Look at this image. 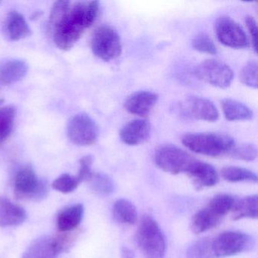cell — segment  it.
Here are the masks:
<instances>
[{
  "mask_svg": "<svg viewBox=\"0 0 258 258\" xmlns=\"http://www.w3.org/2000/svg\"><path fill=\"white\" fill-rule=\"evenodd\" d=\"M99 2L84 1L72 5L70 1L55 3L49 17V27L56 46L69 50L97 17Z\"/></svg>",
  "mask_w": 258,
  "mask_h": 258,
  "instance_id": "1",
  "label": "cell"
},
{
  "mask_svg": "<svg viewBox=\"0 0 258 258\" xmlns=\"http://www.w3.org/2000/svg\"><path fill=\"white\" fill-rule=\"evenodd\" d=\"M182 143L191 152L211 157L229 155L235 142L232 137L221 134H189L184 136Z\"/></svg>",
  "mask_w": 258,
  "mask_h": 258,
  "instance_id": "2",
  "label": "cell"
},
{
  "mask_svg": "<svg viewBox=\"0 0 258 258\" xmlns=\"http://www.w3.org/2000/svg\"><path fill=\"white\" fill-rule=\"evenodd\" d=\"M137 239L146 258H164L165 256V236L156 220L151 216L146 215L142 218Z\"/></svg>",
  "mask_w": 258,
  "mask_h": 258,
  "instance_id": "3",
  "label": "cell"
},
{
  "mask_svg": "<svg viewBox=\"0 0 258 258\" xmlns=\"http://www.w3.org/2000/svg\"><path fill=\"white\" fill-rule=\"evenodd\" d=\"M155 163L161 170L170 174H179L191 170L198 160L177 146H161L155 154Z\"/></svg>",
  "mask_w": 258,
  "mask_h": 258,
  "instance_id": "4",
  "label": "cell"
},
{
  "mask_svg": "<svg viewBox=\"0 0 258 258\" xmlns=\"http://www.w3.org/2000/svg\"><path fill=\"white\" fill-rule=\"evenodd\" d=\"M254 245L255 240L251 235L238 231L222 232L212 240L216 258L234 256L251 250Z\"/></svg>",
  "mask_w": 258,
  "mask_h": 258,
  "instance_id": "5",
  "label": "cell"
},
{
  "mask_svg": "<svg viewBox=\"0 0 258 258\" xmlns=\"http://www.w3.org/2000/svg\"><path fill=\"white\" fill-rule=\"evenodd\" d=\"M91 48L96 56L105 61L117 58L122 51L120 37L109 25L96 28L92 37Z\"/></svg>",
  "mask_w": 258,
  "mask_h": 258,
  "instance_id": "6",
  "label": "cell"
},
{
  "mask_svg": "<svg viewBox=\"0 0 258 258\" xmlns=\"http://www.w3.org/2000/svg\"><path fill=\"white\" fill-rule=\"evenodd\" d=\"M69 140L79 146L95 144L99 135V126L94 120L85 113H80L72 117L67 126Z\"/></svg>",
  "mask_w": 258,
  "mask_h": 258,
  "instance_id": "7",
  "label": "cell"
},
{
  "mask_svg": "<svg viewBox=\"0 0 258 258\" xmlns=\"http://www.w3.org/2000/svg\"><path fill=\"white\" fill-rule=\"evenodd\" d=\"M196 75L201 81L218 88H227L233 81L232 69L218 60L202 61L196 69Z\"/></svg>",
  "mask_w": 258,
  "mask_h": 258,
  "instance_id": "8",
  "label": "cell"
},
{
  "mask_svg": "<svg viewBox=\"0 0 258 258\" xmlns=\"http://www.w3.org/2000/svg\"><path fill=\"white\" fill-rule=\"evenodd\" d=\"M215 33L219 41L225 46L242 49L249 46V40L244 29L228 16H221L215 23Z\"/></svg>",
  "mask_w": 258,
  "mask_h": 258,
  "instance_id": "9",
  "label": "cell"
},
{
  "mask_svg": "<svg viewBox=\"0 0 258 258\" xmlns=\"http://www.w3.org/2000/svg\"><path fill=\"white\" fill-rule=\"evenodd\" d=\"M158 95L150 91H138L128 96L124 106L131 114L146 117L158 102Z\"/></svg>",
  "mask_w": 258,
  "mask_h": 258,
  "instance_id": "10",
  "label": "cell"
},
{
  "mask_svg": "<svg viewBox=\"0 0 258 258\" xmlns=\"http://www.w3.org/2000/svg\"><path fill=\"white\" fill-rule=\"evenodd\" d=\"M185 107L189 115L198 120L214 122L220 116L215 105L205 98L191 96L187 99Z\"/></svg>",
  "mask_w": 258,
  "mask_h": 258,
  "instance_id": "11",
  "label": "cell"
},
{
  "mask_svg": "<svg viewBox=\"0 0 258 258\" xmlns=\"http://www.w3.org/2000/svg\"><path fill=\"white\" fill-rule=\"evenodd\" d=\"M27 218L28 214L22 206L0 196V227L21 226Z\"/></svg>",
  "mask_w": 258,
  "mask_h": 258,
  "instance_id": "12",
  "label": "cell"
},
{
  "mask_svg": "<svg viewBox=\"0 0 258 258\" xmlns=\"http://www.w3.org/2000/svg\"><path fill=\"white\" fill-rule=\"evenodd\" d=\"M151 125L147 120L136 119L128 122L120 132V137L125 144L137 146L149 139Z\"/></svg>",
  "mask_w": 258,
  "mask_h": 258,
  "instance_id": "13",
  "label": "cell"
},
{
  "mask_svg": "<svg viewBox=\"0 0 258 258\" xmlns=\"http://www.w3.org/2000/svg\"><path fill=\"white\" fill-rule=\"evenodd\" d=\"M40 179L32 167H26L17 172L14 180L15 196L17 199L31 200L38 186Z\"/></svg>",
  "mask_w": 258,
  "mask_h": 258,
  "instance_id": "14",
  "label": "cell"
},
{
  "mask_svg": "<svg viewBox=\"0 0 258 258\" xmlns=\"http://www.w3.org/2000/svg\"><path fill=\"white\" fill-rule=\"evenodd\" d=\"M29 70V66L22 59H8L0 61V87L11 85L23 79Z\"/></svg>",
  "mask_w": 258,
  "mask_h": 258,
  "instance_id": "15",
  "label": "cell"
},
{
  "mask_svg": "<svg viewBox=\"0 0 258 258\" xmlns=\"http://www.w3.org/2000/svg\"><path fill=\"white\" fill-rule=\"evenodd\" d=\"M196 189L211 187L218 182L219 176L216 169L211 164L198 160L188 173Z\"/></svg>",
  "mask_w": 258,
  "mask_h": 258,
  "instance_id": "16",
  "label": "cell"
},
{
  "mask_svg": "<svg viewBox=\"0 0 258 258\" xmlns=\"http://www.w3.org/2000/svg\"><path fill=\"white\" fill-rule=\"evenodd\" d=\"M82 204L69 205L61 209L57 216V227L59 232H69L78 229L84 218Z\"/></svg>",
  "mask_w": 258,
  "mask_h": 258,
  "instance_id": "17",
  "label": "cell"
},
{
  "mask_svg": "<svg viewBox=\"0 0 258 258\" xmlns=\"http://www.w3.org/2000/svg\"><path fill=\"white\" fill-rule=\"evenodd\" d=\"M5 31L8 38L13 41L23 40L32 34L25 17L17 11L9 13L6 20Z\"/></svg>",
  "mask_w": 258,
  "mask_h": 258,
  "instance_id": "18",
  "label": "cell"
},
{
  "mask_svg": "<svg viewBox=\"0 0 258 258\" xmlns=\"http://www.w3.org/2000/svg\"><path fill=\"white\" fill-rule=\"evenodd\" d=\"M58 254L52 237L43 235L31 243L22 258H56Z\"/></svg>",
  "mask_w": 258,
  "mask_h": 258,
  "instance_id": "19",
  "label": "cell"
},
{
  "mask_svg": "<svg viewBox=\"0 0 258 258\" xmlns=\"http://www.w3.org/2000/svg\"><path fill=\"white\" fill-rule=\"evenodd\" d=\"M223 219L206 207L195 214L191 220V231L196 234L203 233L217 227Z\"/></svg>",
  "mask_w": 258,
  "mask_h": 258,
  "instance_id": "20",
  "label": "cell"
},
{
  "mask_svg": "<svg viewBox=\"0 0 258 258\" xmlns=\"http://www.w3.org/2000/svg\"><path fill=\"white\" fill-rule=\"evenodd\" d=\"M112 215L117 223L123 225L135 224L138 219V213L135 205L124 199H118L114 202Z\"/></svg>",
  "mask_w": 258,
  "mask_h": 258,
  "instance_id": "21",
  "label": "cell"
},
{
  "mask_svg": "<svg viewBox=\"0 0 258 258\" xmlns=\"http://www.w3.org/2000/svg\"><path fill=\"white\" fill-rule=\"evenodd\" d=\"M234 220L244 218L256 219L258 217V196H246L243 199H237L232 211Z\"/></svg>",
  "mask_w": 258,
  "mask_h": 258,
  "instance_id": "22",
  "label": "cell"
},
{
  "mask_svg": "<svg viewBox=\"0 0 258 258\" xmlns=\"http://www.w3.org/2000/svg\"><path fill=\"white\" fill-rule=\"evenodd\" d=\"M223 114L228 120H250L253 117V111L244 104L232 99H225L221 102Z\"/></svg>",
  "mask_w": 258,
  "mask_h": 258,
  "instance_id": "23",
  "label": "cell"
},
{
  "mask_svg": "<svg viewBox=\"0 0 258 258\" xmlns=\"http://www.w3.org/2000/svg\"><path fill=\"white\" fill-rule=\"evenodd\" d=\"M88 181L92 191L101 197H108L115 190L114 181L105 173H93Z\"/></svg>",
  "mask_w": 258,
  "mask_h": 258,
  "instance_id": "24",
  "label": "cell"
},
{
  "mask_svg": "<svg viewBox=\"0 0 258 258\" xmlns=\"http://www.w3.org/2000/svg\"><path fill=\"white\" fill-rule=\"evenodd\" d=\"M221 175L225 180L231 182H257L258 180L257 176L254 172L243 167L233 166L223 167L221 170Z\"/></svg>",
  "mask_w": 258,
  "mask_h": 258,
  "instance_id": "25",
  "label": "cell"
},
{
  "mask_svg": "<svg viewBox=\"0 0 258 258\" xmlns=\"http://www.w3.org/2000/svg\"><path fill=\"white\" fill-rule=\"evenodd\" d=\"M236 200V198L230 195H217L210 201L207 208L219 217L223 218L228 213L232 211Z\"/></svg>",
  "mask_w": 258,
  "mask_h": 258,
  "instance_id": "26",
  "label": "cell"
},
{
  "mask_svg": "<svg viewBox=\"0 0 258 258\" xmlns=\"http://www.w3.org/2000/svg\"><path fill=\"white\" fill-rule=\"evenodd\" d=\"M16 117V108L13 105L0 109V144L11 135Z\"/></svg>",
  "mask_w": 258,
  "mask_h": 258,
  "instance_id": "27",
  "label": "cell"
},
{
  "mask_svg": "<svg viewBox=\"0 0 258 258\" xmlns=\"http://www.w3.org/2000/svg\"><path fill=\"white\" fill-rule=\"evenodd\" d=\"M212 240L204 238L193 243L187 249L186 258H216L213 250Z\"/></svg>",
  "mask_w": 258,
  "mask_h": 258,
  "instance_id": "28",
  "label": "cell"
},
{
  "mask_svg": "<svg viewBox=\"0 0 258 258\" xmlns=\"http://www.w3.org/2000/svg\"><path fill=\"white\" fill-rule=\"evenodd\" d=\"M78 233L79 232L75 229L69 232H59L52 235L54 244L59 254L71 250L75 244V241H77Z\"/></svg>",
  "mask_w": 258,
  "mask_h": 258,
  "instance_id": "29",
  "label": "cell"
},
{
  "mask_svg": "<svg viewBox=\"0 0 258 258\" xmlns=\"http://www.w3.org/2000/svg\"><path fill=\"white\" fill-rule=\"evenodd\" d=\"M228 156L234 159L244 161H252L257 157V149L256 146L250 143L235 145Z\"/></svg>",
  "mask_w": 258,
  "mask_h": 258,
  "instance_id": "30",
  "label": "cell"
},
{
  "mask_svg": "<svg viewBox=\"0 0 258 258\" xmlns=\"http://www.w3.org/2000/svg\"><path fill=\"white\" fill-rule=\"evenodd\" d=\"M80 184L81 182L76 176H72L69 173H63L53 181L52 186L54 189L60 192L68 194L75 191Z\"/></svg>",
  "mask_w": 258,
  "mask_h": 258,
  "instance_id": "31",
  "label": "cell"
},
{
  "mask_svg": "<svg viewBox=\"0 0 258 258\" xmlns=\"http://www.w3.org/2000/svg\"><path fill=\"white\" fill-rule=\"evenodd\" d=\"M257 74V62L255 61H248L241 70L240 80L244 85L256 89L258 87Z\"/></svg>",
  "mask_w": 258,
  "mask_h": 258,
  "instance_id": "32",
  "label": "cell"
},
{
  "mask_svg": "<svg viewBox=\"0 0 258 258\" xmlns=\"http://www.w3.org/2000/svg\"><path fill=\"white\" fill-rule=\"evenodd\" d=\"M191 45L196 50L202 53L215 55L217 52V47L212 39L205 33H200L196 35L191 42Z\"/></svg>",
  "mask_w": 258,
  "mask_h": 258,
  "instance_id": "33",
  "label": "cell"
},
{
  "mask_svg": "<svg viewBox=\"0 0 258 258\" xmlns=\"http://www.w3.org/2000/svg\"><path fill=\"white\" fill-rule=\"evenodd\" d=\"M80 169L77 178L81 183L84 181H88L93 176L92 165L93 163V157L92 155H86L83 157L79 161Z\"/></svg>",
  "mask_w": 258,
  "mask_h": 258,
  "instance_id": "34",
  "label": "cell"
},
{
  "mask_svg": "<svg viewBox=\"0 0 258 258\" xmlns=\"http://www.w3.org/2000/svg\"><path fill=\"white\" fill-rule=\"evenodd\" d=\"M49 192V185L48 181L46 179H40L38 186H37L36 191H34L31 200L35 202H41L47 197Z\"/></svg>",
  "mask_w": 258,
  "mask_h": 258,
  "instance_id": "35",
  "label": "cell"
},
{
  "mask_svg": "<svg viewBox=\"0 0 258 258\" xmlns=\"http://www.w3.org/2000/svg\"><path fill=\"white\" fill-rule=\"evenodd\" d=\"M247 29L251 36L252 44L255 52H257V25L255 19L251 16H247L245 19Z\"/></svg>",
  "mask_w": 258,
  "mask_h": 258,
  "instance_id": "36",
  "label": "cell"
},
{
  "mask_svg": "<svg viewBox=\"0 0 258 258\" xmlns=\"http://www.w3.org/2000/svg\"><path fill=\"white\" fill-rule=\"evenodd\" d=\"M120 258H135V254H134V251L129 247H121V250H120Z\"/></svg>",
  "mask_w": 258,
  "mask_h": 258,
  "instance_id": "37",
  "label": "cell"
},
{
  "mask_svg": "<svg viewBox=\"0 0 258 258\" xmlns=\"http://www.w3.org/2000/svg\"><path fill=\"white\" fill-rule=\"evenodd\" d=\"M3 102H4V100H3V99H0V105H1V104H2Z\"/></svg>",
  "mask_w": 258,
  "mask_h": 258,
  "instance_id": "38",
  "label": "cell"
},
{
  "mask_svg": "<svg viewBox=\"0 0 258 258\" xmlns=\"http://www.w3.org/2000/svg\"><path fill=\"white\" fill-rule=\"evenodd\" d=\"M0 4H1V2H0Z\"/></svg>",
  "mask_w": 258,
  "mask_h": 258,
  "instance_id": "39",
  "label": "cell"
}]
</instances>
